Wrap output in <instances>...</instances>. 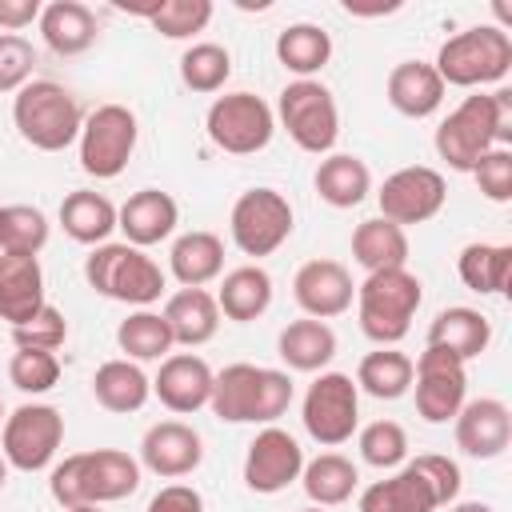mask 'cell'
<instances>
[{"label":"cell","mask_w":512,"mask_h":512,"mask_svg":"<svg viewBox=\"0 0 512 512\" xmlns=\"http://www.w3.org/2000/svg\"><path fill=\"white\" fill-rule=\"evenodd\" d=\"M508 144H512V92L508 88L464 96L436 124V136H432L436 156L452 172H472L488 148H508Z\"/></svg>","instance_id":"obj_1"},{"label":"cell","mask_w":512,"mask_h":512,"mask_svg":"<svg viewBox=\"0 0 512 512\" xmlns=\"http://www.w3.org/2000/svg\"><path fill=\"white\" fill-rule=\"evenodd\" d=\"M140 488V460L120 452V448H92V452H72L52 464L48 472V492L60 508H80V504H116Z\"/></svg>","instance_id":"obj_2"},{"label":"cell","mask_w":512,"mask_h":512,"mask_svg":"<svg viewBox=\"0 0 512 512\" xmlns=\"http://www.w3.org/2000/svg\"><path fill=\"white\" fill-rule=\"evenodd\" d=\"M292 376L264 364H228L212 380V416L224 424H276L292 408Z\"/></svg>","instance_id":"obj_3"},{"label":"cell","mask_w":512,"mask_h":512,"mask_svg":"<svg viewBox=\"0 0 512 512\" xmlns=\"http://www.w3.org/2000/svg\"><path fill=\"white\" fill-rule=\"evenodd\" d=\"M420 304H424V284L408 268L368 272L356 284V320L376 348H396L412 332Z\"/></svg>","instance_id":"obj_4"},{"label":"cell","mask_w":512,"mask_h":512,"mask_svg":"<svg viewBox=\"0 0 512 512\" xmlns=\"http://www.w3.org/2000/svg\"><path fill=\"white\" fill-rule=\"evenodd\" d=\"M84 280L96 296H108V300H120L132 308L156 304L164 296V284H168L164 268L144 248H132L124 240L96 244L84 256Z\"/></svg>","instance_id":"obj_5"},{"label":"cell","mask_w":512,"mask_h":512,"mask_svg":"<svg viewBox=\"0 0 512 512\" xmlns=\"http://www.w3.org/2000/svg\"><path fill=\"white\" fill-rule=\"evenodd\" d=\"M12 124L24 144H32L40 152H64L68 144L80 140L84 112H80V100L64 84L28 80L12 96Z\"/></svg>","instance_id":"obj_6"},{"label":"cell","mask_w":512,"mask_h":512,"mask_svg":"<svg viewBox=\"0 0 512 512\" xmlns=\"http://www.w3.org/2000/svg\"><path fill=\"white\" fill-rule=\"evenodd\" d=\"M436 76L444 88H484L500 84L512 68V36L500 24H476L456 36H448L436 52Z\"/></svg>","instance_id":"obj_7"},{"label":"cell","mask_w":512,"mask_h":512,"mask_svg":"<svg viewBox=\"0 0 512 512\" xmlns=\"http://www.w3.org/2000/svg\"><path fill=\"white\" fill-rule=\"evenodd\" d=\"M272 116L280 120L288 140L308 156H328L340 140V108L332 88L320 80H288Z\"/></svg>","instance_id":"obj_8"},{"label":"cell","mask_w":512,"mask_h":512,"mask_svg":"<svg viewBox=\"0 0 512 512\" xmlns=\"http://www.w3.org/2000/svg\"><path fill=\"white\" fill-rule=\"evenodd\" d=\"M136 140H140V124L128 104H96L84 116V128L76 140L80 168L96 180H116L136 152Z\"/></svg>","instance_id":"obj_9"},{"label":"cell","mask_w":512,"mask_h":512,"mask_svg":"<svg viewBox=\"0 0 512 512\" xmlns=\"http://www.w3.org/2000/svg\"><path fill=\"white\" fill-rule=\"evenodd\" d=\"M300 420L304 432L324 444V448H340L356 436L360 428V388L348 372H316V380L308 384L304 400H300Z\"/></svg>","instance_id":"obj_10"},{"label":"cell","mask_w":512,"mask_h":512,"mask_svg":"<svg viewBox=\"0 0 512 512\" xmlns=\"http://www.w3.org/2000/svg\"><path fill=\"white\" fill-rule=\"evenodd\" d=\"M64 444V416L52 404L28 400L12 408L0 424V456L16 472H44L52 468L56 452Z\"/></svg>","instance_id":"obj_11"},{"label":"cell","mask_w":512,"mask_h":512,"mask_svg":"<svg viewBox=\"0 0 512 512\" xmlns=\"http://www.w3.org/2000/svg\"><path fill=\"white\" fill-rule=\"evenodd\" d=\"M204 132L228 156H256L268 148L276 132V116L256 92H224L208 104Z\"/></svg>","instance_id":"obj_12"},{"label":"cell","mask_w":512,"mask_h":512,"mask_svg":"<svg viewBox=\"0 0 512 512\" xmlns=\"http://www.w3.org/2000/svg\"><path fill=\"white\" fill-rule=\"evenodd\" d=\"M296 228V212L288 204L284 192L276 188H248L236 196L232 212H228V232L232 244L244 256H272Z\"/></svg>","instance_id":"obj_13"},{"label":"cell","mask_w":512,"mask_h":512,"mask_svg":"<svg viewBox=\"0 0 512 512\" xmlns=\"http://www.w3.org/2000/svg\"><path fill=\"white\" fill-rule=\"evenodd\" d=\"M412 388H416V412L428 424H448L468 400V364L452 352L428 348L412 360Z\"/></svg>","instance_id":"obj_14"},{"label":"cell","mask_w":512,"mask_h":512,"mask_svg":"<svg viewBox=\"0 0 512 512\" xmlns=\"http://www.w3.org/2000/svg\"><path fill=\"white\" fill-rule=\"evenodd\" d=\"M448 200V184L436 168L428 164H408V168H396L380 192H376V204H380V216L408 228V224H424L432 220Z\"/></svg>","instance_id":"obj_15"},{"label":"cell","mask_w":512,"mask_h":512,"mask_svg":"<svg viewBox=\"0 0 512 512\" xmlns=\"http://www.w3.org/2000/svg\"><path fill=\"white\" fill-rule=\"evenodd\" d=\"M304 472V448L292 432L276 428V424H264L248 452H244V484L260 496H276L284 492L288 484H296Z\"/></svg>","instance_id":"obj_16"},{"label":"cell","mask_w":512,"mask_h":512,"mask_svg":"<svg viewBox=\"0 0 512 512\" xmlns=\"http://www.w3.org/2000/svg\"><path fill=\"white\" fill-rule=\"evenodd\" d=\"M292 300L300 304L304 316L312 320H332L344 316L356 304V284L352 272L340 260H304L292 276Z\"/></svg>","instance_id":"obj_17"},{"label":"cell","mask_w":512,"mask_h":512,"mask_svg":"<svg viewBox=\"0 0 512 512\" xmlns=\"http://www.w3.org/2000/svg\"><path fill=\"white\" fill-rule=\"evenodd\" d=\"M204 460V436L184 420H156L140 436V468L160 480L192 476Z\"/></svg>","instance_id":"obj_18"},{"label":"cell","mask_w":512,"mask_h":512,"mask_svg":"<svg viewBox=\"0 0 512 512\" xmlns=\"http://www.w3.org/2000/svg\"><path fill=\"white\" fill-rule=\"evenodd\" d=\"M212 380L216 372L208 368L204 356L196 352H168L160 360V372L152 376V396L176 412V416H192L200 408H208L212 400Z\"/></svg>","instance_id":"obj_19"},{"label":"cell","mask_w":512,"mask_h":512,"mask_svg":"<svg viewBox=\"0 0 512 512\" xmlns=\"http://www.w3.org/2000/svg\"><path fill=\"white\" fill-rule=\"evenodd\" d=\"M456 432V448L472 460H496L508 452L512 444V408L496 396H480V400H464V408L452 420Z\"/></svg>","instance_id":"obj_20"},{"label":"cell","mask_w":512,"mask_h":512,"mask_svg":"<svg viewBox=\"0 0 512 512\" xmlns=\"http://www.w3.org/2000/svg\"><path fill=\"white\" fill-rule=\"evenodd\" d=\"M176 224H180V204L160 188H140L116 208V228L124 232V244L132 248H152L168 240Z\"/></svg>","instance_id":"obj_21"},{"label":"cell","mask_w":512,"mask_h":512,"mask_svg":"<svg viewBox=\"0 0 512 512\" xmlns=\"http://www.w3.org/2000/svg\"><path fill=\"white\" fill-rule=\"evenodd\" d=\"M444 80L436 76V68L428 64V60H400L392 72H388V80H384V96H388V104L400 112V116H408V120H428V116H436L440 112V104H444Z\"/></svg>","instance_id":"obj_22"},{"label":"cell","mask_w":512,"mask_h":512,"mask_svg":"<svg viewBox=\"0 0 512 512\" xmlns=\"http://www.w3.org/2000/svg\"><path fill=\"white\" fill-rule=\"evenodd\" d=\"M44 268L40 256H12L0 252V320L8 328L32 320L44 308Z\"/></svg>","instance_id":"obj_23"},{"label":"cell","mask_w":512,"mask_h":512,"mask_svg":"<svg viewBox=\"0 0 512 512\" xmlns=\"http://www.w3.org/2000/svg\"><path fill=\"white\" fill-rule=\"evenodd\" d=\"M428 348H440V352H452L456 360H476L488 352L492 344V320L480 312V308H468V304H452V308H440L436 320L428 324Z\"/></svg>","instance_id":"obj_24"},{"label":"cell","mask_w":512,"mask_h":512,"mask_svg":"<svg viewBox=\"0 0 512 512\" xmlns=\"http://www.w3.org/2000/svg\"><path fill=\"white\" fill-rule=\"evenodd\" d=\"M36 28H40V40H44L56 56H80V52H88V48L96 44V36H100L96 12H92L88 4H80V0H52V4H44Z\"/></svg>","instance_id":"obj_25"},{"label":"cell","mask_w":512,"mask_h":512,"mask_svg":"<svg viewBox=\"0 0 512 512\" xmlns=\"http://www.w3.org/2000/svg\"><path fill=\"white\" fill-rule=\"evenodd\" d=\"M164 324L172 332V344L200 348L220 332V308L208 288H180L164 300Z\"/></svg>","instance_id":"obj_26"},{"label":"cell","mask_w":512,"mask_h":512,"mask_svg":"<svg viewBox=\"0 0 512 512\" xmlns=\"http://www.w3.org/2000/svg\"><path fill=\"white\" fill-rule=\"evenodd\" d=\"M360 512H436L440 500L432 492V484L404 460L392 476L384 480H372L364 492H360Z\"/></svg>","instance_id":"obj_27"},{"label":"cell","mask_w":512,"mask_h":512,"mask_svg":"<svg viewBox=\"0 0 512 512\" xmlns=\"http://www.w3.org/2000/svg\"><path fill=\"white\" fill-rule=\"evenodd\" d=\"M168 272L180 280V288H208L224 272V240L204 228L176 236L168 248Z\"/></svg>","instance_id":"obj_28"},{"label":"cell","mask_w":512,"mask_h":512,"mask_svg":"<svg viewBox=\"0 0 512 512\" xmlns=\"http://www.w3.org/2000/svg\"><path fill=\"white\" fill-rule=\"evenodd\" d=\"M276 352L284 360L288 372H324L336 356V332L328 328V320H288L276 336Z\"/></svg>","instance_id":"obj_29"},{"label":"cell","mask_w":512,"mask_h":512,"mask_svg":"<svg viewBox=\"0 0 512 512\" xmlns=\"http://www.w3.org/2000/svg\"><path fill=\"white\" fill-rule=\"evenodd\" d=\"M92 396L104 412H116V416H128V412H140L152 396V380L148 372L136 364V360H104L96 372H92Z\"/></svg>","instance_id":"obj_30"},{"label":"cell","mask_w":512,"mask_h":512,"mask_svg":"<svg viewBox=\"0 0 512 512\" xmlns=\"http://www.w3.org/2000/svg\"><path fill=\"white\" fill-rule=\"evenodd\" d=\"M216 308L224 320L236 324H252L272 308V276L260 264H240L232 272H224L220 288H216Z\"/></svg>","instance_id":"obj_31"},{"label":"cell","mask_w":512,"mask_h":512,"mask_svg":"<svg viewBox=\"0 0 512 512\" xmlns=\"http://www.w3.org/2000/svg\"><path fill=\"white\" fill-rule=\"evenodd\" d=\"M312 188L332 208H356L372 192V168L352 152H328L312 172Z\"/></svg>","instance_id":"obj_32"},{"label":"cell","mask_w":512,"mask_h":512,"mask_svg":"<svg viewBox=\"0 0 512 512\" xmlns=\"http://www.w3.org/2000/svg\"><path fill=\"white\" fill-rule=\"evenodd\" d=\"M60 228L68 240L76 244H108V236L116 232V204L104 196V192H92V188H76L60 200Z\"/></svg>","instance_id":"obj_33"},{"label":"cell","mask_w":512,"mask_h":512,"mask_svg":"<svg viewBox=\"0 0 512 512\" xmlns=\"http://www.w3.org/2000/svg\"><path fill=\"white\" fill-rule=\"evenodd\" d=\"M352 260L364 272H384V268H408V232L384 216L360 220L352 228Z\"/></svg>","instance_id":"obj_34"},{"label":"cell","mask_w":512,"mask_h":512,"mask_svg":"<svg viewBox=\"0 0 512 512\" xmlns=\"http://www.w3.org/2000/svg\"><path fill=\"white\" fill-rule=\"evenodd\" d=\"M300 484H304V496L316 508H336V504H348L352 500V492L360 488V472H356V464L348 456L320 452V456L304 460Z\"/></svg>","instance_id":"obj_35"},{"label":"cell","mask_w":512,"mask_h":512,"mask_svg":"<svg viewBox=\"0 0 512 512\" xmlns=\"http://www.w3.org/2000/svg\"><path fill=\"white\" fill-rule=\"evenodd\" d=\"M276 60L296 76V80H316V72H324V64L332 60V36L320 24H288L276 36Z\"/></svg>","instance_id":"obj_36"},{"label":"cell","mask_w":512,"mask_h":512,"mask_svg":"<svg viewBox=\"0 0 512 512\" xmlns=\"http://www.w3.org/2000/svg\"><path fill=\"white\" fill-rule=\"evenodd\" d=\"M456 272L464 280V288L480 292V296H500L508 292V272H512V248L508 244H484L472 240L460 248L456 256Z\"/></svg>","instance_id":"obj_37"},{"label":"cell","mask_w":512,"mask_h":512,"mask_svg":"<svg viewBox=\"0 0 512 512\" xmlns=\"http://www.w3.org/2000/svg\"><path fill=\"white\" fill-rule=\"evenodd\" d=\"M356 388L376 400H400L412 392V356L400 348H376L356 364Z\"/></svg>","instance_id":"obj_38"},{"label":"cell","mask_w":512,"mask_h":512,"mask_svg":"<svg viewBox=\"0 0 512 512\" xmlns=\"http://www.w3.org/2000/svg\"><path fill=\"white\" fill-rule=\"evenodd\" d=\"M116 344H120L124 360H136V364H144V360H164V356L176 348V344H172V332H168V324H164V316L152 312V308L128 312V316L120 320V328H116Z\"/></svg>","instance_id":"obj_39"},{"label":"cell","mask_w":512,"mask_h":512,"mask_svg":"<svg viewBox=\"0 0 512 512\" xmlns=\"http://www.w3.org/2000/svg\"><path fill=\"white\" fill-rule=\"evenodd\" d=\"M232 76V52L216 40H196L184 48L180 56V80L188 92H200V96H212L228 84Z\"/></svg>","instance_id":"obj_40"},{"label":"cell","mask_w":512,"mask_h":512,"mask_svg":"<svg viewBox=\"0 0 512 512\" xmlns=\"http://www.w3.org/2000/svg\"><path fill=\"white\" fill-rule=\"evenodd\" d=\"M52 236V224L32 204H0V252L40 256Z\"/></svg>","instance_id":"obj_41"},{"label":"cell","mask_w":512,"mask_h":512,"mask_svg":"<svg viewBox=\"0 0 512 512\" xmlns=\"http://www.w3.org/2000/svg\"><path fill=\"white\" fill-rule=\"evenodd\" d=\"M356 448H360L364 464H372L380 472H392L408 460V432L396 420H372V424L356 428Z\"/></svg>","instance_id":"obj_42"},{"label":"cell","mask_w":512,"mask_h":512,"mask_svg":"<svg viewBox=\"0 0 512 512\" xmlns=\"http://www.w3.org/2000/svg\"><path fill=\"white\" fill-rule=\"evenodd\" d=\"M148 24L164 40H192L212 24V0H156Z\"/></svg>","instance_id":"obj_43"},{"label":"cell","mask_w":512,"mask_h":512,"mask_svg":"<svg viewBox=\"0 0 512 512\" xmlns=\"http://www.w3.org/2000/svg\"><path fill=\"white\" fill-rule=\"evenodd\" d=\"M8 380L24 392V396H44L56 388L60 380V360L56 352H32V348H16L8 360Z\"/></svg>","instance_id":"obj_44"},{"label":"cell","mask_w":512,"mask_h":512,"mask_svg":"<svg viewBox=\"0 0 512 512\" xmlns=\"http://www.w3.org/2000/svg\"><path fill=\"white\" fill-rule=\"evenodd\" d=\"M68 340V320L56 304H44L32 320L12 328V344L16 348H32V352H56Z\"/></svg>","instance_id":"obj_45"},{"label":"cell","mask_w":512,"mask_h":512,"mask_svg":"<svg viewBox=\"0 0 512 512\" xmlns=\"http://www.w3.org/2000/svg\"><path fill=\"white\" fill-rule=\"evenodd\" d=\"M468 176L476 180V188H480L484 200L508 204L512 200V148H488Z\"/></svg>","instance_id":"obj_46"},{"label":"cell","mask_w":512,"mask_h":512,"mask_svg":"<svg viewBox=\"0 0 512 512\" xmlns=\"http://www.w3.org/2000/svg\"><path fill=\"white\" fill-rule=\"evenodd\" d=\"M32 68H36V48L28 36H16V32H0V92H20L28 80H32Z\"/></svg>","instance_id":"obj_47"},{"label":"cell","mask_w":512,"mask_h":512,"mask_svg":"<svg viewBox=\"0 0 512 512\" xmlns=\"http://www.w3.org/2000/svg\"><path fill=\"white\" fill-rule=\"evenodd\" d=\"M408 464H412V468L432 484V492H436L440 508L456 504L460 484H464V476H460V464H456V460H448V456H440V452H424V456H416V460H408Z\"/></svg>","instance_id":"obj_48"},{"label":"cell","mask_w":512,"mask_h":512,"mask_svg":"<svg viewBox=\"0 0 512 512\" xmlns=\"http://www.w3.org/2000/svg\"><path fill=\"white\" fill-rule=\"evenodd\" d=\"M148 512H204V496L192 484H164L148 500Z\"/></svg>","instance_id":"obj_49"},{"label":"cell","mask_w":512,"mask_h":512,"mask_svg":"<svg viewBox=\"0 0 512 512\" xmlns=\"http://www.w3.org/2000/svg\"><path fill=\"white\" fill-rule=\"evenodd\" d=\"M44 4L40 0H0V32H24L40 20Z\"/></svg>","instance_id":"obj_50"},{"label":"cell","mask_w":512,"mask_h":512,"mask_svg":"<svg viewBox=\"0 0 512 512\" xmlns=\"http://www.w3.org/2000/svg\"><path fill=\"white\" fill-rule=\"evenodd\" d=\"M448 512H496V508L484 500H460V504H448Z\"/></svg>","instance_id":"obj_51"},{"label":"cell","mask_w":512,"mask_h":512,"mask_svg":"<svg viewBox=\"0 0 512 512\" xmlns=\"http://www.w3.org/2000/svg\"><path fill=\"white\" fill-rule=\"evenodd\" d=\"M64 512H104V504H80V508H64Z\"/></svg>","instance_id":"obj_52"},{"label":"cell","mask_w":512,"mask_h":512,"mask_svg":"<svg viewBox=\"0 0 512 512\" xmlns=\"http://www.w3.org/2000/svg\"><path fill=\"white\" fill-rule=\"evenodd\" d=\"M4 484H8V460L0 456V492H4Z\"/></svg>","instance_id":"obj_53"},{"label":"cell","mask_w":512,"mask_h":512,"mask_svg":"<svg viewBox=\"0 0 512 512\" xmlns=\"http://www.w3.org/2000/svg\"><path fill=\"white\" fill-rule=\"evenodd\" d=\"M300 512H328V508H316V504H308V508H300Z\"/></svg>","instance_id":"obj_54"},{"label":"cell","mask_w":512,"mask_h":512,"mask_svg":"<svg viewBox=\"0 0 512 512\" xmlns=\"http://www.w3.org/2000/svg\"><path fill=\"white\" fill-rule=\"evenodd\" d=\"M4 416H8V412H4V400H0V424H4Z\"/></svg>","instance_id":"obj_55"}]
</instances>
